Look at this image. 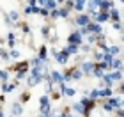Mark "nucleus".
<instances>
[{
  "label": "nucleus",
  "instance_id": "nucleus-1",
  "mask_svg": "<svg viewBox=\"0 0 124 117\" xmlns=\"http://www.w3.org/2000/svg\"><path fill=\"white\" fill-rule=\"evenodd\" d=\"M67 44H76V46L83 44V37L80 36V32H78V30L69 32V36H67Z\"/></svg>",
  "mask_w": 124,
  "mask_h": 117
},
{
  "label": "nucleus",
  "instance_id": "nucleus-2",
  "mask_svg": "<svg viewBox=\"0 0 124 117\" xmlns=\"http://www.w3.org/2000/svg\"><path fill=\"white\" fill-rule=\"evenodd\" d=\"M73 21H75V25H78V29H80V27H85L89 21H91V16H89L87 13H78Z\"/></svg>",
  "mask_w": 124,
  "mask_h": 117
},
{
  "label": "nucleus",
  "instance_id": "nucleus-3",
  "mask_svg": "<svg viewBox=\"0 0 124 117\" xmlns=\"http://www.w3.org/2000/svg\"><path fill=\"white\" fill-rule=\"evenodd\" d=\"M94 66H96V62H92V60H82L78 68H80V71L83 75H91L92 69H94Z\"/></svg>",
  "mask_w": 124,
  "mask_h": 117
},
{
  "label": "nucleus",
  "instance_id": "nucleus-4",
  "mask_svg": "<svg viewBox=\"0 0 124 117\" xmlns=\"http://www.w3.org/2000/svg\"><path fill=\"white\" fill-rule=\"evenodd\" d=\"M48 76H50V80H52V83H53V85H60V83H64V82H62V73H60V71H50V73H48ZM57 87H55V89H57Z\"/></svg>",
  "mask_w": 124,
  "mask_h": 117
},
{
  "label": "nucleus",
  "instance_id": "nucleus-5",
  "mask_svg": "<svg viewBox=\"0 0 124 117\" xmlns=\"http://www.w3.org/2000/svg\"><path fill=\"white\" fill-rule=\"evenodd\" d=\"M99 4H101V0H87V4H85V9L89 11L87 14L96 13V11L99 9Z\"/></svg>",
  "mask_w": 124,
  "mask_h": 117
},
{
  "label": "nucleus",
  "instance_id": "nucleus-6",
  "mask_svg": "<svg viewBox=\"0 0 124 117\" xmlns=\"http://www.w3.org/2000/svg\"><path fill=\"white\" fill-rule=\"evenodd\" d=\"M18 83L20 82H4L2 83V92L4 94H9V92H13V91H16V87H18Z\"/></svg>",
  "mask_w": 124,
  "mask_h": 117
},
{
  "label": "nucleus",
  "instance_id": "nucleus-7",
  "mask_svg": "<svg viewBox=\"0 0 124 117\" xmlns=\"http://www.w3.org/2000/svg\"><path fill=\"white\" fill-rule=\"evenodd\" d=\"M13 71L14 73H29V62H27V60H21V62L14 64Z\"/></svg>",
  "mask_w": 124,
  "mask_h": 117
},
{
  "label": "nucleus",
  "instance_id": "nucleus-8",
  "mask_svg": "<svg viewBox=\"0 0 124 117\" xmlns=\"http://www.w3.org/2000/svg\"><path fill=\"white\" fill-rule=\"evenodd\" d=\"M114 96V87H99L98 89V98H110Z\"/></svg>",
  "mask_w": 124,
  "mask_h": 117
},
{
  "label": "nucleus",
  "instance_id": "nucleus-9",
  "mask_svg": "<svg viewBox=\"0 0 124 117\" xmlns=\"http://www.w3.org/2000/svg\"><path fill=\"white\" fill-rule=\"evenodd\" d=\"M114 7H115L114 0H101L99 9H98V11H106V13H108V11H110V9H114Z\"/></svg>",
  "mask_w": 124,
  "mask_h": 117
},
{
  "label": "nucleus",
  "instance_id": "nucleus-10",
  "mask_svg": "<svg viewBox=\"0 0 124 117\" xmlns=\"http://www.w3.org/2000/svg\"><path fill=\"white\" fill-rule=\"evenodd\" d=\"M37 57L41 59V62H44V64H48V48L44 46V44H41V48H39V53H37Z\"/></svg>",
  "mask_w": 124,
  "mask_h": 117
},
{
  "label": "nucleus",
  "instance_id": "nucleus-11",
  "mask_svg": "<svg viewBox=\"0 0 124 117\" xmlns=\"http://www.w3.org/2000/svg\"><path fill=\"white\" fill-rule=\"evenodd\" d=\"M122 68V60L121 59H112L110 60V64H108V71H117V69H121Z\"/></svg>",
  "mask_w": 124,
  "mask_h": 117
},
{
  "label": "nucleus",
  "instance_id": "nucleus-12",
  "mask_svg": "<svg viewBox=\"0 0 124 117\" xmlns=\"http://www.w3.org/2000/svg\"><path fill=\"white\" fill-rule=\"evenodd\" d=\"M11 112H13V115H21V114H23L21 103L20 101H13V105H11Z\"/></svg>",
  "mask_w": 124,
  "mask_h": 117
},
{
  "label": "nucleus",
  "instance_id": "nucleus-13",
  "mask_svg": "<svg viewBox=\"0 0 124 117\" xmlns=\"http://www.w3.org/2000/svg\"><path fill=\"white\" fill-rule=\"evenodd\" d=\"M108 16H110V21H121V11L114 7V9H110L108 11Z\"/></svg>",
  "mask_w": 124,
  "mask_h": 117
},
{
  "label": "nucleus",
  "instance_id": "nucleus-14",
  "mask_svg": "<svg viewBox=\"0 0 124 117\" xmlns=\"http://www.w3.org/2000/svg\"><path fill=\"white\" fill-rule=\"evenodd\" d=\"M62 52H66L67 55H75L80 52V46H76V44H67V46L62 48Z\"/></svg>",
  "mask_w": 124,
  "mask_h": 117
},
{
  "label": "nucleus",
  "instance_id": "nucleus-15",
  "mask_svg": "<svg viewBox=\"0 0 124 117\" xmlns=\"http://www.w3.org/2000/svg\"><path fill=\"white\" fill-rule=\"evenodd\" d=\"M83 73L80 71V68H71V80H82Z\"/></svg>",
  "mask_w": 124,
  "mask_h": 117
},
{
  "label": "nucleus",
  "instance_id": "nucleus-16",
  "mask_svg": "<svg viewBox=\"0 0 124 117\" xmlns=\"http://www.w3.org/2000/svg\"><path fill=\"white\" fill-rule=\"evenodd\" d=\"M7 46H9V50L16 46V36H14V32H7Z\"/></svg>",
  "mask_w": 124,
  "mask_h": 117
},
{
  "label": "nucleus",
  "instance_id": "nucleus-17",
  "mask_svg": "<svg viewBox=\"0 0 124 117\" xmlns=\"http://www.w3.org/2000/svg\"><path fill=\"white\" fill-rule=\"evenodd\" d=\"M106 53H110V55L121 53V46H119V44H108V48H106Z\"/></svg>",
  "mask_w": 124,
  "mask_h": 117
},
{
  "label": "nucleus",
  "instance_id": "nucleus-18",
  "mask_svg": "<svg viewBox=\"0 0 124 117\" xmlns=\"http://www.w3.org/2000/svg\"><path fill=\"white\" fill-rule=\"evenodd\" d=\"M108 75H110V78H112L114 82H115V80H117V82H121V80H122V69H117V71H110Z\"/></svg>",
  "mask_w": 124,
  "mask_h": 117
},
{
  "label": "nucleus",
  "instance_id": "nucleus-19",
  "mask_svg": "<svg viewBox=\"0 0 124 117\" xmlns=\"http://www.w3.org/2000/svg\"><path fill=\"white\" fill-rule=\"evenodd\" d=\"M85 4H87V0H75V9L78 13H83L85 11Z\"/></svg>",
  "mask_w": 124,
  "mask_h": 117
},
{
  "label": "nucleus",
  "instance_id": "nucleus-20",
  "mask_svg": "<svg viewBox=\"0 0 124 117\" xmlns=\"http://www.w3.org/2000/svg\"><path fill=\"white\" fill-rule=\"evenodd\" d=\"M7 16H9V20L13 21V23H18V21H20V13H18V11H11Z\"/></svg>",
  "mask_w": 124,
  "mask_h": 117
},
{
  "label": "nucleus",
  "instance_id": "nucleus-21",
  "mask_svg": "<svg viewBox=\"0 0 124 117\" xmlns=\"http://www.w3.org/2000/svg\"><path fill=\"white\" fill-rule=\"evenodd\" d=\"M44 7H46L48 11H52V9H57L59 4L55 2V0H46V2H44Z\"/></svg>",
  "mask_w": 124,
  "mask_h": 117
},
{
  "label": "nucleus",
  "instance_id": "nucleus-22",
  "mask_svg": "<svg viewBox=\"0 0 124 117\" xmlns=\"http://www.w3.org/2000/svg\"><path fill=\"white\" fill-rule=\"evenodd\" d=\"M92 76H96V78H99V80H101V76H103L105 75V71L103 69H99V68H96V66H94V69H92V73H91Z\"/></svg>",
  "mask_w": 124,
  "mask_h": 117
},
{
  "label": "nucleus",
  "instance_id": "nucleus-23",
  "mask_svg": "<svg viewBox=\"0 0 124 117\" xmlns=\"http://www.w3.org/2000/svg\"><path fill=\"white\" fill-rule=\"evenodd\" d=\"M0 80H2V83L9 82V71L7 69H0Z\"/></svg>",
  "mask_w": 124,
  "mask_h": 117
},
{
  "label": "nucleus",
  "instance_id": "nucleus-24",
  "mask_svg": "<svg viewBox=\"0 0 124 117\" xmlns=\"http://www.w3.org/2000/svg\"><path fill=\"white\" fill-rule=\"evenodd\" d=\"M59 9V18H69V11L66 7H57Z\"/></svg>",
  "mask_w": 124,
  "mask_h": 117
},
{
  "label": "nucleus",
  "instance_id": "nucleus-25",
  "mask_svg": "<svg viewBox=\"0 0 124 117\" xmlns=\"http://www.w3.org/2000/svg\"><path fill=\"white\" fill-rule=\"evenodd\" d=\"M44 105H50V96L44 94V96L39 98V107H44Z\"/></svg>",
  "mask_w": 124,
  "mask_h": 117
},
{
  "label": "nucleus",
  "instance_id": "nucleus-26",
  "mask_svg": "<svg viewBox=\"0 0 124 117\" xmlns=\"http://www.w3.org/2000/svg\"><path fill=\"white\" fill-rule=\"evenodd\" d=\"M85 39H87L89 44H96V41H98V36H96V34H87Z\"/></svg>",
  "mask_w": 124,
  "mask_h": 117
},
{
  "label": "nucleus",
  "instance_id": "nucleus-27",
  "mask_svg": "<svg viewBox=\"0 0 124 117\" xmlns=\"http://www.w3.org/2000/svg\"><path fill=\"white\" fill-rule=\"evenodd\" d=\"M103 57H105V52H98V50H94V59H96V62H99V60H103Z\"/></svg>",
  "mask_w": 124,
  "mask_h": 117
},
{
  "label": "nucleus",
  "instance_id": "nucleus-28",
  "mask_svg": "<svg viewBox=\"0 0 124 117\" xmlns=\"http://www.w3.org/2000/svg\"><path fill=\"white\" fill-rule=\"evenodd\" d=\"M62 82H71V69H66L64 71V75H62Z\"/></svg>",
  "mask_w": 124,
  "mask_h": 117
},
{
  "label": "nucleus",
  "instance_id": "nucleus-29",
  "mask_svg": "<svg viewBox=\"0 0 124 117\" xmlns=\"http://www.w3.org/2000/svg\"><path fill=\"white\" fill-rule=\"evenodd\" d=\"M73 110H75V112H76V114H80V115H83V107H82V105H80V101H78V103H75V105H73Z\"/></svg>",
  "mask_w": 124,
  "mask_h": 117
},
{
  "label": "nucleus",
  "instance_id": "nucleus-30",
  "mask_svg": "<svg viewBox=\"0 0 124 117\" xmlns=\"http://www.w3.org/2000/svg\"><path fill=\"white\" fill-rule=\"evenodd\" d=\"M50 30H52V27H50V25H44L43 29H41V34H43V37H50Z\"/></svg>",
  "mask_w": 124,
  "mask_h": 117
},
{
  "label": "nucleus",
  "instance_id": "nucleus-31",
  "mask_svg": "<svg viewBox=\"0 0 124 117\" xmlns=\"http://www.w3.org/2000/svg\"><path fill=\"white\" fill-rule=\"evenodd\" d=\"M9 57H11V59H20V50H16V48H11V52H9Z\"/></svg>",
  "mask_w": 124,
  "mask_h": 117
},
{
  "label": "nucleus",
  "instance_id": "nucleus-32",
  "mask_svg": "<svg viewBox=\"0 0 124 117\" xmlns=\"http://www.w3.org/2000/svg\"><path fill=\"white\" fill-rule=\"evenodd\" d=\"M48 18H52V20H59V9H52L48 13Z\"/></svg>",
  "mask_w": 124,
  "mask_h": 117
},
{
  "label": "nucleus",
  "instance_id": "nucleus-33",
  "mask_svg": "<svg viewBox=\"0 0 124 117\" xmlns=\"http://www.w3.org/2000/svg\"><path fill=\"white\" fill-rule=\"evenodd\" d=\"M29 99H30V92H21V98H20V103H27V101H29Z\"/></svg>",
  "mask_w": 124,
  "mask_h": 117
},
{
  "label": "nucleus",
  "instance_id": "nucleus-34",
  "mask_svg": "<svg viewBox=\"0 0 124 117\" xmlns=\"http://www.w3.org/2000/svg\"><path fill=\"white\" fill-rule=\"evenodd\" d=\"M0 57H2V60H5V62H9L11 57H9V52H5V50L0 48Z\"/></svg>",
  "mask_w": 124,
  "mask_h": 117
},
{
  "label": "nucleus",
  "instance_id": "nucleus-35",
  "mask_svg": "<svg viewBox=\"0 0 124 117\" xmlns=\"http://www.w3.org/2000/svg\"><path fill=\"white\" fill-rule=\"evenodd\" d=\"M64 7H66L67 11L75 9V0H66V2H64Z\"/></svg>",
  "mask_w": 124,
  "mask_h": 117
},
{
  "label": "nucleus",
  "instance_id": "nucleus-36",
  "mask_svg": "<svg viewBox=\"0 0 124 117\" xmlns=\"http://www.w3.org/2000/svg\"><path fill=\"white\" fill-rule=\"evenodd\" d=\"M37 7H39V5H37ZM48 13H50V11H48L46 7H39V9H37V14H41L43 18H46V16H48Z\"/></svg>",
  "mask_w": 124,
  "mask_h": 117
},
{
  "label": "nucleus",
  "instance_id": "nucleus-37",
  "mask_svg": "<svg viewBox=\"0 0 124 117\" xmlns=\"http://www.w3.org/2000/svg\"><path fill=\"white\" fill-rule=\"evenodd\" d=\"M20 27H21V32H23V34H30V25L29 23H20Z\"/></svg>",
  "mask_w": 124,
  "mask_h": 117
},
{
  "label": "nucleus",
  "instance_id": "nucleus-38",
  "mask_svg": "<svg viewBox=\"0 0 124 117\" xmlns=\"http://www.w3.org/2000/svg\"><path fill=\"white\" fill-rule=\"evenodd\" d=\"M112 29H114V30H117V32H121V29H122V23H121V21H112Z\"/></svg>",
  "mask_w": 124,
  "mask_h": 117
},
{
  "label": "nucleus",
  "instance_id": "nucleus-39",
  "mask_svg": "<svg viewBox=\"0 0 124 117\" xmlns=\"http://www.w3.org/2000/svg\"><path fill=\"white\" fill-rule=\"evenodd\" d=\"M92 50V46L91 44H80V52H83V53H89Z\"/></svg>",
  "mask_w": 124,
  "mask_h": 117
},
{
  "label": "nucleus",
  "instance_id": "nucleus-40",
  "mask_svg": "<svg viewBox=\"0 0 124 117\" xmlns=\"http://www.w3.org/2000/svg\"><path fill=\"white\" fill-rule=\"evenodd\" d=\"M59 117H73V115H71V112H69V108H64V110L60 112Z\"/></svg>",
  "mask_w": 124,
  "mask_h": 117
},
{
  "label": "nucleus",
  "instance_id": "nucleus-41",
  "mask_svg": "<svg viewBox=\"0 0 124 117\" xmlns=\"http://www.w3.org/2000/svg\"><path fill=\"white\" fill-rule=\"evenodd\" d=\"M27 5H30V7H36L37 2H36V0H27Z\"/></svg>",
  "mask_w": 124,
  "mask_h": 117
},
{
  "label": "nucleus",
  "instance_id": "nucleus-42",
  "mask_svg": "<svg viewBox=\"0 0 124 117\" xmlns=\"http://www.w3.org/2000/svg\"><path fill=\"white\" fill-rule=\"evenodd\" d=\"M52 98H53V99H59L60 94H59V92H52Z\"/></svg>",
  "mask_w": 124,
  "mask_h": 117
},
{
  "label": "nucleus",
  "instance_id": "nucleus-43",
  "mask_svg": "<svg viewBox=\"0 0 124 117\" xmlns=\"http://www.w3.org/2000/svg\"><path fill=\"white\" fill-rule=\"evenodd\" d=\"M2 103H4V94L0 96V108H2Z\"/></svg>",
  "mask_w": 124,
  "mask_h": 117
},
{
  "label": "nucleus",
  "instance_id": "nucleus-44",
  "mask_svg": "<svg viewBox=\"0 0 124 117\" xmlns=\"http://www.w3.org/2000/svg\"><path fill=\"white\" fill-rule=\"evenodd\" d=\"M55 2H57V4H64L66 0H55Z\"/></svg>",
  "mask_w": 124,
  "mask_h": 117
},
{
  "label": "nucleus",
  "instance_id": "nucleus-45",
  "mask_svg": "<svg viewBox=\"0 0 124 117\" xmlns=\"http://www.w3.org/2000/svg\"><path fill=\"white\" fill-rule=\"evenodd\" d=\"M0 117H5V115H4V112H2V108H0Z\"/></svg>",
  "mask_w": 124,
  "mask_h": 117
},
{
  "label": "nucleus",
  "instance_id": "nucleus-46",
  "mask_svg": "<svg viewBox=\"0 0 124 117\" xmlns=\"http://www.w3.org/2000/svg\"><path fill=\"white\" fill-rule=\"evenodd\" d=\"M119 2H124V0H119Z\"/></svg>",
  "mask_w": 124,
  "mask_h": 117
}]
</instances>
